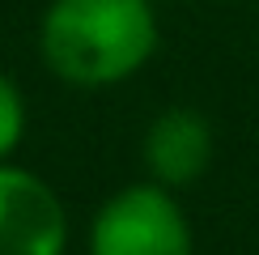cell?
<instances>
[{
  "instance_id": "cell-4",
  "label": "cell",
  "mask_w": 259,
  "mask_h": 255,
  "mask_svg": "<svg viewBox=\"0 0 259 255\" xmlns=\"http://www.w3.org/2000/svg\"><path fill=\"white\" fill-rule=\"evenodd\" d=\"M212 123L196 106H170L145 132V166L157 187H187L212 166Z\"/></svg>"
},
{
  "instance_id": "cell-2",
  "label": "cell",
  "mask_w": 259,
  "mask_h": 255,
  "mask_svg": "<svg viewBox=\"0 0 259 255\" xmlns=\"http://www.w3.org/2000/svg\"><path fill=\"white\" fill-rule=\"evenodd\" d=\"M90 255H191V226L166 187L132 183L98 208Z\"/></svg>"
},
{
  "instance_id": "cell-5",
  "label": "cell",
  "mask_w": 259,
  "mask_h": 255,
  "mask_svg": "<svg viewBox=\"0 0 259 255\" xmlns=\"http://www.w3.org/2000/svg\"><path fill=\"white\" fill-rule=\"evenodd\" d=\"M21 132H26V102H21L13 81L0 77V166L21 145Z\"/></svg>"
},
{
  "instance_id": "cell-3",
  "label": "cell",
  "mask_w": 259,
  "mask_h": 255,
  "mask_svg": "<svg viewBox=\"0 0 259 255\" xmlns=\"http://www.w3.org/2000/svg\"><path fill=\"white\" fill-rule=\"evenodd\" d=\"M68 217L38 175L0 166V255H64Z\"/></svg>"
},
{
  "instance_id": "cell-1",
  "label": "cell",
  "mask_w": 259,
  "mask_h": 255,
  "mask_svg": "<svg viewBox=\"0 0 259 255\" xmlns=\"http://www.w3.org/2000/svg\"><path fill=\"white\" fill-rule=\"evenodd\" d=\"M38 47L60 81L98 90L145 68L157 51V17L149 0H51Z\"/></svg>"
}]
</instances>
